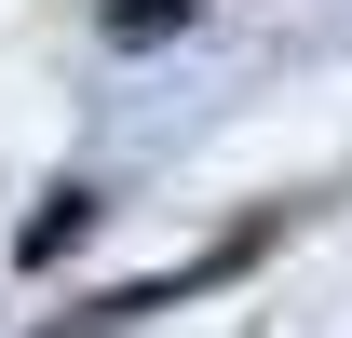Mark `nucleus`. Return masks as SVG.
I'll return each mask as SVG.
<instances>
[{
  "mask_svg": "<svg viewBox=\"0 0 352 338\" xmlns=\"http://www.w3.org/2000/svg\"><path fill=\"white\" fill-rule=\"evenodd\" d=\"M82 230H95V203H82V190H54V216H28V257H54V244H82Z\"/></svg>",
  "mask_w": 352,
  "mask_h": 338,
  "instance_id": "1",
  "label": "nucleus"
},
{
  "mask_svg": "<svg viewBox=\"0 0 352 338\" xmlns=\"http://www.w3.org/2000/svg\"><path fill=\"white\" fill-rule=\"evenodd\" d=\"M109 325H122V311H95V325H54V338H109Z\"/></svg>",
  "mask_w": 352,
  "mask_h": 338,
  "instance_id": "2",
  "label": "nucleus"
}]
</instances>
